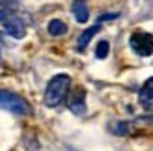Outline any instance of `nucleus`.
Here are the masks:
<instances>
[{
    "label": "nucleus",
    "mask_w": 153,
    "mask_h": 151,
    "mask_svg": "<svg viewBox=\"0 0 153 151\" xmlns=\"http://www.w3.org/2000/svg\"><path fill=\"white\" fill-rule=\"evenodd\" d=\"M0 24L15 39L25 37L26 28L17 13V0H0Z\"/></svg>",
    "instance_id": "obj_1"
},
{
    "label": "nucleus",
    "mask_w": 153,
    "mask_h": 151,
    "mask_svg": "<svg viewBox=\"0 0 153 151\" xmlns=\"http://www.w3.org/2000/svg\"><path fill=\"white\" fill-rule=\"evenodd\" d=\"M69 86H71L69 75H65V73L54 75L47 84V90H45V107L54 108L58 104H62L67 92H69Z\"/></svg>",
    "instance_id": "obj_2"
},
{
    "label": "nucleus",
    "mask_w": 153,
    "mask_h": 151,
    "mask_svg": "<svg viewBox=\"0 0 153 151\" xmlns=\"http://www.w3.org/2000/svg\"><path fill=\"white\" fill-rule=\"evenodd\" d=\"M0 108L13 112L17 116H28L32 112V108H30V104L25 97H21L19 93H13L10 90H0Z\"/></svg>",
    "instance_id": "obj_3"
},
{
    "label": "nucleus",
    "mask_w": 153,
    "mask_h": 151,
    "mask_svg": "<svg viewBox=\"0 0 153 151\" xmlns=\"http://www.w3.org/2000/svg\"><path fill=\"white\" fill-rule=\"evenodd\" d=\"M129 45L138 56L153 54V36L148 32H134L129 39Z\"/></svg>",
    "instance_id": "obj_4"
},
{
    "label": "nucleus",
    "mask_w": 153,
    "mask_h": 151,
    "mask_svg": "<svg viewBox=\"0 0 153 151\" xmlns=\"http://www.w3.org/2000/svg\"><path fill=\"white\" fill-rule=\"evenodd\" d=\"M67 108H69L75 116H82L86 112V92L82 88H76L71 92L69 99H67Z\"/></svg>",
    "instance_id": "obj_5"
},
{
    "label": "nucleus",
    "mask_w": 153,
    "mask_h": 151,
    "mask_svg": "<svg viewBox=\"0 0 153 151\" xmlns=\"http://www.w3.org/2000/svg\"><path fill=\"white\" fill-rule=\"evenodd\" d=\"M138 103L146 112H153V77L144 82L138 93Z\"/></svg>",
    "instance_id": "obj_6"
},
{
    "label": "nucleus",
    "mask_w": 153,
    "mask_h": 151,
    "mask_svg": "<svg viewBox=\"0 0 153 151\" xmlns=\"http://www.w3.org/2000/svg\"><path fill=\"white\" fill-rule=\"evenodd\" d=\"M71 11L75 15L76 22H80V24H84L90 19V10H88V4L84 0H75L73 6H71Z\"/></svg>",
    "instance_id": "obj_7"
},
{
    "label": "nucleus",
    "mask_w": 153,
    "mask_h": 151,
    "mask_svg": "<svg viewBox=\"0 0 153 151\" xmlns=\"http://www.w3.org/2000/svg\"><path fill=\"white\" fill-rule=\"evenodd\" d=\"M99 30H101V26L99 24H95V26H90V28H86L84 32L79 36V39H76V49L79 50H84L90 45V41H91V37H94Z\"/></svg>",
    "instance_id": "obj_8"
},
{
    "label": "nucleus",
    "mask_w": 153,
    "mask_h": 151,
    "mask_svg": "<svg viewBox=\"0 0 153 151\" xmlns=\"http://www.w3.org/2000/svg\"><path fill=\"white\" fill-rule=\"evenodd\" d=\"M49 34L51 36H64L65 32H67V24H65V22L64 21H60V19H52L51 22H49Z\"/></svg>",
    "instance_id": "obj_9"
},
{
    "label": "nucleus",
    "mask_w": 153,
    "mask_h": 151,
    "mask_svg": "<svg viewBox=\"0 0 153 151\" xmlns=\"http://www.w3.org/2000/svg\"><path fill=\"white\" fill-rule=\"evenodd\" d=\"M108 50H110L108 41H99L97 47H95V56H97L99 60H105L106 56H108Z\"/></svg>",
    "instance_id": "obj_10"
},
{
    "label": "nucleus",
    "mask_w": 153,
    "mask_h": 151,
    "mask_svg": "<svg viewBox=\"0 0 153 151\" xmlns=\"http://www.w3.org/2000/svg\"><path fill=\"white\" fill-rule=\"evenodd\" d=\"M129 131H131V125H129V123H118L116 125V132L120 134V136H125Z\"/></svg>",
    "instance_id": "obj_11"
},
{
    "label": "nucleus",
    "mask_w": 153,
    "mask_h": 151,
    "mask_svg": "<svg viewBox=\"0 0 153 151\" xmlns=\"http://www.w3.org/2000/svg\"><path fill=\"white\" fill-rule=\"evenodd\" d=\"M118 15H120V13H103L101 17H99V22H105V21H114V19H118Z\"/></svg>",
    "instance_id": "obj_12"
},
{
    "label": "nucleus",
    "mask_w": 153,
    "mask_h": 151,
    "mask_svg": "<svg viewBox=\"0 0 153 151\" xmlns=\"http://www.w3.org/2000/svg\"><path fill=\"white\" fill-rule=\"evenodd\" d=\"M142 119H146V121H149V123H153V116H148V118H142Z\"/></svg>",
    "instance_id": "obj_13"
}]
</instances>
